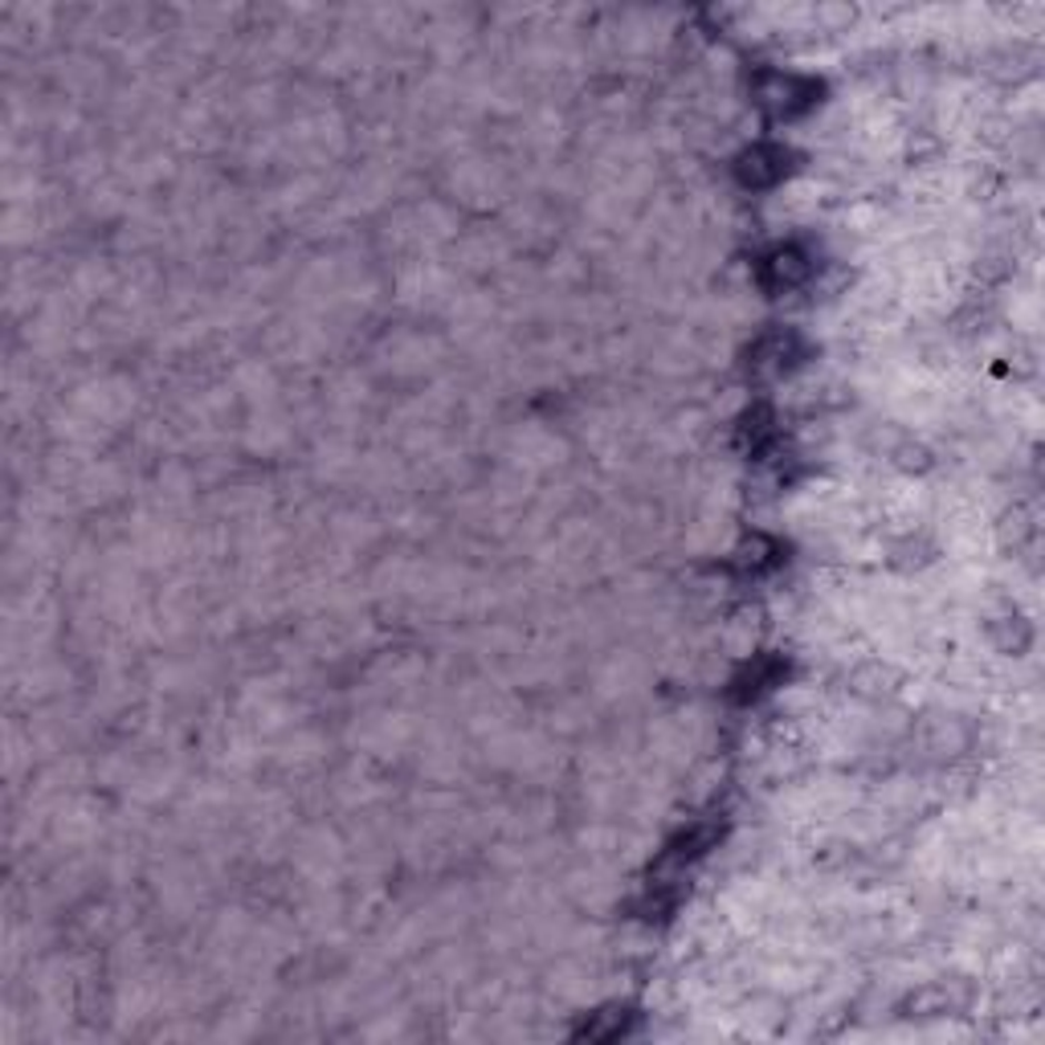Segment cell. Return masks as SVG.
Returning a JSON list of instances; mask_svg holds the SVG:
<instances>
[{"mask_svg": "<svg viewBox=\"0 0 1045 1045\" xmlns=\"http://www.w3.org/2000/svg\"><path fill=\"white\" fill-rule=\"evenodd\" d=\"M784 160H788V152H784V148H756V152L743 155L740 180H743V184H752V189L776 184V180L784 177V168H788Z\"/></svg>", "mask_w": 1045, "mask_h": 1045, "instance_id": "cell-2", "label": "cell"}, {"mask_svg": "<svg viewBox=\"0 0 1045 1045\" xmlns=\"http://www.w3.org/2000/svg\"><path fill=\"white\" fill-rule=\"evenodd\" d=\"M808 274H813V265H808L805 253L793 250V245L772 250L768 258L760 262V278H764V287L768 290H793V287H801Z\"/></svg>", "mask_w": 1045, "mask_h": 1045, "instance_id": "cell-1", "label": "cell"}, {"mask_svg": "<svg viewBox=\"0 0 1045 1045\" xmlns=\"http://www.w3.org/2000/svg\"><path fill=\"white\" fill-rule=\"evenodd\" d=\"M776 82H781V94H788V90L796 87V78H776ZM772 107H776V111H784V114H793V99H776Z\"/></svg>", "mask_w": 1045, "mask_h": 1045, "instance_id": "cell-3", "label": "cell"}]
</instances>
